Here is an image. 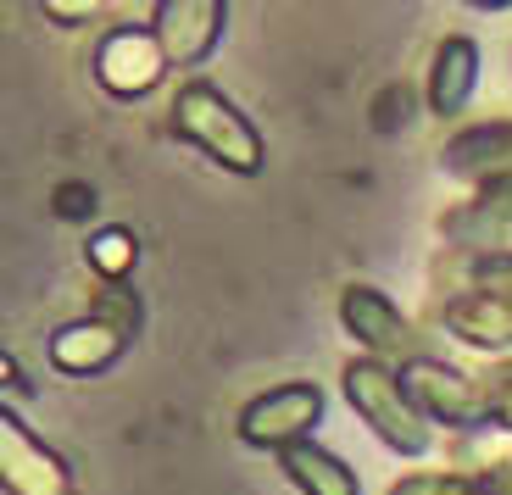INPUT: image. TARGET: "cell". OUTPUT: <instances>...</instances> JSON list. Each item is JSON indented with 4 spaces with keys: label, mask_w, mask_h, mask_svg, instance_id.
<instances>
[{
    "label": "cell",
    "mask_w": 512,
    "mask_h": 495,
    "mask_svg": "<svg viewBox=\"0 0 512 495\" xmlns=\"http://www.w3.org/2000/svg\"><path fill=\"white\" fill-rule=\"evenodd\" d=\"M318 418H323L318 384L290 379V384H273V390L251 395L240 407V440L251 451H290V445L312 440Z\"/></svg>",
    "instance_id": "3957f363"
},
{
    "label": "cell",
    "mask_w": 512,
    "mask_h": 495,
    "mask_svg": "<svg viewBox=\"0 0 512 495\" xmlns=\"http://www.w3.org/2000/svg\"><path fill=\"white\" fill-rule=\"evenodd\" d=\"M340 323H346L351 340H357L368 356H379V362L407 368V362L423 356L412 323L401 318L396 301H390L384 290H373V284H346V290H340Z\"/></svg>",
    "instance_id": "5b68a950"
},
{
    "label": "cell",
    "mask_w": 512,
    "mask_h": 495,
    "mask_svg": "<svg viewBox=\"0 0 512 495\" xmlns=\"http://www.w3.org/2000/svg\"><path fill=\"white\" fill-rule=\"evenodd\" d=\"M462 6H479V12H507L512 0H462Z\"/></svg>",
    "instance_id": "d6986e66"
},
{
    "label": "cell",
    "mask_w": 512,
    "mask_h": 495,
    "mask_svg": "<svg viewBox=\"0 0 512 495\" xmlns=\"http://www.w3.org/2000/svg\"><path fill=\"white\" fill-rule=\"evenodd\" d=\"M474 89H479V45L468 34L440 39L435 62H429V106H435V117H457L474 101Z\"/></svg>",
    "instance_id": "8fae6325"
},
{
    "label": "cell",
    "mask_w": 512,
    "mask_h": 495,
    "mask_svg": "<svg viewBox=\"0 0 512 495\" xmlns=\"http://www.w3.org/2000/svg\"><path fill=\"white\" fill-rule=\"evenodd\" d=\"M401 379H407L412 401L429 412V423H446V429H485V423H490L485 379H468V373L435 362L429 351H423L418 362H407Z\"/></svg>",
    "instance_id": "277c9868"
},
{
    "label": "cell",
    "mask_w": 512,
    "mask_h": 495,
    "mask_svg": "<svg viewBox=\"0 0 512 495\" xmlns=\"http://www.w3.org/2000/svg\"><path fill=\"white\" fill-rule=\"evenodd\" d=\"M95 318H106L112 329H123L134 340L140 334V301H134V290H123V279H106V290L95 295Z\"/></svg>",
    "instance_id": "5bb4252c"
},
{
    "label": "cell",
    "mask_w": 512,
    "mask_h": 495,
    "mask_svg": "<svg viewBox=\"0 0 512 495\" xmlns=\"http://www.w3.org/2000/svg\"><path fill=\"white\" fill-rule=\"evenodd\" d=\"M134 256H140V245H134V234H128V229H101L90 240V262H95L101 279H128Z\"/></svg>",
    "instance_id": "4fadbf2b"
},
{
    "label": "cell",
    "mask_w": 512,
    "mask_h": 495,
    "mask_svg": "<svg viewBox=\"0 0 512 495\" xmlns=\"http://www.w3.org/2000/svg\"><path fill=\"white\" fill-rule=\"evenodd\" d=\"M167 67L173 62H167L156 28H112V34L95 45V78H101V89L117 95V101L151 95V89L167 78Z\"/></svg>",
    "instance_id": "8992f818"
},
{
    "label": "cell",
    "mask_w": 512,
    "mask_h": 495,
    "mask_svg": "<svg viewBox=\"0 0 512 495\" xmlns=\"http://www.w3.org/2000/svg\"><path fill=\"white\" fill-rule=\"evenodd\" d=\"M173 134H179L184 145H195L201 156H212L223 173L256 178L268 167V145H262L256 123L218 84H206V78H190V84L173 95Z\"/></svg>",
    "instance_id": "6da1fadb"
},
{
    "label": "cell",
    "mask_w": 512,
    "mask_h": 495,
    "mask_svg": "<svg viewBox=\"0 0 512 495\" xmlns=\"http://www.w3.org/2000/svg\"><path fill=\"white\" fill-rule=\"evenodd\" d=\"M223 23H229V0H156L151 28L173 67H201L218 51Z\"/></svg>",
    "instance_id": "ba28073f"
},
{
    "label": "cell",
    "mask_w": 512,
    "mask_h": 495,
    "mask_svg": "<svg viewBox=\"0 0 512 495\" xmlns=\"http://www.w3.org/2000/svg\"><path fill=\"white\" fill-rule=\"evenodd\" d=\"M485 407L496 429H512V362H501L496 373H485Z\"/></svg>",
    "instance_id": "2e32d148"
},
{
    "label": "cell",
    "mask_w": 512,
    "mask_h": 495,
    "mask_svg": "<svg viewBox=\"0 0 512 495\" xmlns=\"http://www.w3.org/2000/svg\"><path fill=\"white\" fill-rule=\"evenodd\" d=\"M440 323L474 351H507L512 345V295L490 290H462L440 306Z\"/></svg>",
    "instance_id": "9c48e42d"
},
{
    "label": "cell",
    "mask_w": 512,
    "mask_h": 495,
    "mask_svg": "<svg viewBox=\"0 0 512 495\" xmlns=\"http://www.w3.org/2000/svg\"><path fill=\"white\" fill-rule=\"evenodd\" d=\"M0 473H6V495H78L67 462L12 407L0 412Z\"/></svg>",
    "instance_id": "52a82bcc"
},
{
    "label": "cell",
    "mask_w": 512,
    "mask_h": 495,
    "mask_svg": "<svg viewBox=\"0 0 512 495\" xmlns=\"http://www.w3.org/2000/svg\"><path fill=\"white\" fill-rule=\"evenodd\" d=\"M279 468H284V479H290L301 495H362L357 473L334 457V451H323V445H312V440L279 451Z\"/></svg>",
    "instance_id": "7c38bea8"
},
{
    "label": "cell",
    "mask_w": 512,
    "mask_h": 495,
    "mask_svg": "<svg viewBox=\"0 0 512 495\" xmlns=\"http://www.w3.org/2000/svg\"><path fill=\"white\" fill-rule=\"evenodd\" d=\"M128 351V334L112 329L106 318H78V323H62V329L51 334V362L62 373H73V379H90V373H106L117 362V356Z\"/></svg>",
    "instance_id": "30bf717a"
},
{
    "label": "cell",
    "mask_w": 512,
    "mask_h": 495,
    "mask_svg": "<svg viewBox=\"0 0 512 495\" xmlns=\"http://www.w3.org/2000/svg\"><path fill=\"white\" fill-rule=\"evenodd\" d=\"M0 368H6V395H12V401H17V395L28 390V384H23V373H17V362H12V356H6V362H0Z\"/></svg>",
    "instance_id": "ac0fdd59"
},
{
    "label": "cell",
    "mask_w": 512,
    "mask_h": 495,
    "mask_svg": "<svg viewBox=\"0 0 512 495\" xmlns=\"http://www.w3.org/2000/svg\"><path fill=\"white\" fill-rule=\"evenodd\" d=\"M340 390H346V407L357 412L390 451L423 457V451L435 445V423H429V412L412 401V390H407L396 362L357 356V362H346V373H340Z\"/></svg>",
    "instance_id": "7a4b0ae2"
},
{
    "label": "cell",
    "mask_w": 512,
    "mask_h": 495,
    "mask_svg": "<svg viewBox=\"0 0 512 495\" xmlns=\"http://www.w3.org/2000/svg\"><path fill=\"white\" fill-rule=\"evenodd\" d=\"M106 0H39V12L51 17V23H84V17H95Z\"/></svg>",
    "instance_id": "e0dca14e"
},
{
    "label": "cell",
    "mask_w": 512,
    "mask_h": 495,
    "mask_svg": "<svg viewBox=\"0 0 512 495\" xmlns=\"http://www.w3.org/2000/svg\"><path fill=\"white\" fill-rule=\"evenodd\" d=\"M390 495H479V479H468V473H412Z\"/></svg>",
    "instance_id": "9a60e30c"
}]
</instances>
